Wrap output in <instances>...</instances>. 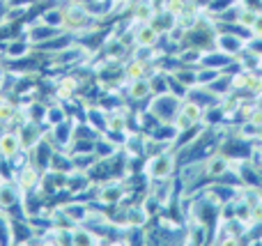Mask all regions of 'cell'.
<instances>
[{"label": "cell", "mask_w": 262, "mask_h": 246, "mask_svg": "<svg viewBox=\"0 0 262 246\" xmlns=\"http://www.w3.org/2000/svg\"><path fill=\"white\" fill-rule=\"evenodd\" d=\"M74 159V168H81V170H90L92 166L99 161V156L95 152H83V154H72Z\"/></svg>", "instance_id": "30"}, {"label": "cell", "mask_w": 262, "mask_h": 246, "mask_svg": "<svg viewBox=\"0 0 262 246\" xmlns=\"http://www.w3.org/2000/svg\"><path fill=\"white\" fill-rule=\"evenodd\" d=\"M18 110H21V106H18L16 101H12V97H3V95H0V124L12 127V122L16 120Z\"/></svg>", "instance_id": "22"}, {"label": "cell", "mask_w": 262, "mask_h": 246, "mask_svg": "<svg viewBox=\"0 0 262 246\" xmlns=\"http://www.w3.org/2000/svg\"><path fill=\"white\" fill-rule=\"evenodd\" d=\"M72 244L74 246H92V244H104L88 226H74L72 228Z\"/></svg>", "instance_id": "20"}, {"label": "cell", "mask_w": 262, "mask_h": 246, "mask_svg": "<svg viewBox=\"0 0 262 246\" xmlns=\"http://www.w3.org/2000/svg\"><path fill=\"white\" fill-rule=\"evenodd\" d=\"M21 200L23 191L18 189V184L14 180H3L0 182V210L9 214L14 207H21Z\"/></svg>", "instance_id": "8"}, {"label": "cell", "mask_w": 262, "mask_h": 246, "mask_svg": "<svg viewBox=\"0 0 262 246\" xmlns=\"http://www.w3.org/2000/svg\"><path fill=\"white\" fill-rule=\"evenodd\" d=\"M92 21H97L90 12H88L85 3L81 0H69L64 5V30L72 32V35H81V32L92 30Z\"/></svg>", "instance_id": "2"}, {"label": "cell", "mask_w": 262, "mask_h": 246, "mask_svg": "<svg viewBox=\"0 0 262 246\" xmlns=\"http://www.w3.org/2000/svg\"><path fill=\"white\" fill-rule=\"evenodd\" d=\"M69 118V110L64 108L62 101H51L49 104V110H46V127H55V124L64 122Z\"/></svg>", "instance_id": "25"}, {"label": "cell", "mask_w": 262, "mask_h": 246, "mask_svg": "<svg viewBox=\"0 0 262 246\" xmlns=\"http://www.w3.org/2000/svg\"><path fill=\"white\" fill-rule=\"evenodd\" d=\"M251 37H260V39H262V12H258L253 26H251Z\"/></svg>", "instance_id": "33"}, {"label": "cell", "mask_w": 262, "mask_h": 246, "mask_svg": "<svg viewBox=\"0 0 262 246\" xmlns=\"http://www.w3.org/2000/svg\"><path fill=\"white\" fill-rule=\"evenodd\" d=\"M230 168H232L230 156H226L221 150L212 152L209 156H205V175H207L209 182H216V180L223 177Z\"/></svg>", "instance_id": "7"}, {"label": "cell", "mask_w": 262, "mask_h": 246, "mask_svg": "<svg viewBox=\"0 0 262 246\" xmlns=\"http://www.w3.org/2000/svg\"><path fill=\"white\" fill-rule=\"evenodd\" d=\"M255 16H258V12H253V9H249V7H242V5H239V12H237V23H239L242 28H246V30H251V26H253Z\"/></svg>", "instance_id": "31"}, {"label": "cell", "mask_w": 262, "mask_h": 246, "mask_svg": "<svg viewBox=\"0 0 262 246\" xmlns=\"http://www.w3.org/2000/svg\"><path fill=\"white\" fill-rule=\"evenodd\" d=\"M152 26L157 28L161 35H168V32H172L180 23H177V16H172L170 12H166V9H161V12L154 16V21H152Z\"/></svg>", "instance_id": "27"}, {"label": "cell", "mask_w": 262, "mask_h": 246, "mask_svg": "<svg viewBox=\"0 0 262 246\" xmlns=\"http://www.w3.org/2000/svg\"><path fill=\"white\" fill-rule=\"evenodd\" d=\"M23 145H21V136H18V129H5L0 133V156H7L12 159L16 152H21Z\"/></svg>", "instance_id": "18"}, {"label": "cell", "mask_w": 262, "mask_h": 246, "mask_svg": "<svg viewBox=\"0 0 262 246\" xmlns=\"http://www.w3.org/2000/svg\"><path fill=\"white\" fill-rule=\"evenodd\" d=\"M161 32L152 23H134V46H159Z\"/></svg>", "instance_id": "14"}, {"label": "cell", "mask_w": 262, "mask_h": 246, "mask_svg": "<svg viewBox=\"0 0 262 246\" xmlns=\"http://www.w3.org/2000/svg\"><path fill=\"white\" fill-rule=\"evenodd\" d=\"M39 21L55 30H64V7H46L39 14Z\"/></svg>", "instance_id": "24"}, {"label": "cell", "mask_w": 262, "mask_h": 246, "mask_svg": "<svg viewBox=\"0 0 262 246\" xmlns=\"http://www.w3.org/2000/svg\"><path fill=\"white\" fill-rule=\"evenodd\" d=\"M182 99L172 92H166V95H152L147 99V110L159 120V122H172V118L180 110Z\"/></svg>", "instance_id": "3"}, {"label": "cell", "mask_w": 262, "mask_h": 246, "mask_svg": "<svg viewBox=\"0 0 262 246\" xmlns=\"http://www.w3.org/2000/svg\"><path fill=\"white\" fill-rule=\"evenodd\" d=\"M0 78H3V69H0Z\"/></svg>", "instance_id": "35"}, {"label": "cell", "mask_w": 262, "mask_h": 246, "mask_svg": "<svg viewBox=\"0 0 262 246\" xmlns=\"http://www.w3.org/2000/svg\"><path fill=\"white\" fill-rule=\"evenodd\" d=\"M159 64H154L152 67V62H145V60H140V58H127L122 62V78L124 81H134V78H143V76H149V74L157 69Z\"/></svg>", "instance_id": "12"}, {"label": "cell", "mask_w": 262, "mask_h": 246, "mask_svg": "<svg viewBox=\"0 0 262 246\" xmlns=\"http://www.w3.org/2000/svg\"><path fill=\"white\" fill-rule=\"evenodd\" d=\"M51 168L58 170V173H69V170H74V159L69 152L64 150H55L53 159H51Z\"/></svg>", "instance_id": "28"}, {"label": "cell", "mask_w": 262, "mask_h": 246, "mask_svg": "<svg viewBox=\"0 0 262 246\" xmlns=\"http://www.w3.org/2000/svg\"><path fill=\"white\" fill-rule=\"evenodd\" d=\"M41 175H44V170L39 168V166L35 164V161H28L26 166H21V168L16 170V175H14V182L18 184V189H21L23 193H32L39 189V182H41Z\"/></svg>", "instance_id": "5"}, {"label": "cell", "mask_w": 262, "mask_h": 246, "mask_svg": "<svg viewBox=\"0 0 262 246\" xmlns=\"http://www.w3.org/2000/svg\"><path fill=\"white\" fill-rule=\"evenodd\" d=\"M175 168H177V152L175 147H168V150L152 154L145 161L143 173L149 182H161V180H172Z\"/></svg>", "instance_id": "1"}, {"label": "cell", "mask_w": 262, "mask_h": 246, "mask_svg": "<svg viewBox=\"0 0 262 246\" xmlns=\"http://www.w3.org/2000/svg\"><path fill=\"white\" fill-rule=\"evenodd\" d=\"M78 90H81V78L76 74H62L58 78V83H55V99L58 101L74 99Z\"/></svg>", "instance_id": "13"}, {"label": "cell", "mask_w": 262, "mask_h": 246, "mask_svg": "<svg viewBox=\"0 0 262 246\" xmlns=\"http://www.w3.org/2000/svg\"><path fill=\"white\" fill-rule=\"evenodd\" d=\"M235 62V58L232 55H228V53H223L221 49H209V51H205L203 53V60H200V64L203 67H212V69H219V72H226L230 64Z\"/></svg>", "instance_id": "17"}, {"label": "cell", "mask_w": 262, "mask_h": 246, "mask_svg": "<svg viewBox=\"0 0 262 246\" xmlns=\"http://www.w3.org/2000/svg\"><path fill=\"white\" fill-rule=\"evenodd\" d=\"M177 136H180V131L175 129V124H172V122H157L147 131L149 141L161 143V145H172V143L177 141Z\"/></svg>", "instance_id": "16"}, {"label": "cell", "mask_w": 262, "mask_h": 246, "mask_svg": "<svg viewBox=\"0 0 262 246\" xmlns=\"http://www.w3.org/2000/svg\"><path fill=\"white\" fill-rule=\"evenodd\" d=\"M180 113H184L193 124H203L205 108H203L200 104H195L193 99H189V97H184V99H182V104H180Z\"/></svg>", "instance_id": "26"}, {"label": "cell", "mask_w": 262, "mask_h": 246, "mask_svg": "<svg viewBox=\"0 0 262 246\" xmlns=\"http://www.w3.org/2000/svg\"><path fill=\"white\" fill-rule=\"evenodd\" d=\"M147 214H145V210H143V205H127L124 207V212H122V223L124 226H140L143 228L145 223H147Z\"/></svg>", "instance_id": "23"}, {"label": "cell", "mask_w": 262, "mask_h": 246, "mask_svg": "<svg viewBox=\"0 0 262 246\" xmlns=\"http://www.w3.org/2000/svg\"><path fill=\"white\" fill-rule=\"evenodd\" d=\"M49 138L53 141V145L58 150L69 152V145L74 141V118H67L64 122L55 124V127H49Z\"/></svg>", "instance_id": "9"}, {"label": "cell", "mask_w": 262, "mask_h": 246, "mask_svg": "<svg viewBox=\"0 0 262 246\" xmlns=\"http://www.w3.org/2000/svg\"><path fill=\"white\" fill-rule=\"evenodd\" d=\"M251 37L237 35V32H228V30H219L216 32V49H221L223 53L232 55V58H239L246 51V44H249Z\"/></svg>", "instance_id": "6"}, {"label": "cell", "mask_w": 262, "mask_h": 246, "mask_svg": "<svg viewBox=\"0 0 262 246\" xmlns=\"http://www.w3.org/2000/svg\"><path fill=\"white\" fill-rule=\"evenodd\" d=\"M55 150H58V147L53 145V141H51L49 133H46L44 141H41L39 145L35 147V150H30V159L35 161V164L39 166L41 170H49V168H51V159H53Z\"/></svg>", "instance_id": "15"}, {"label": "cell", "mask_w": 262, "mask_h": 246, "mask_svg": "<svg viewBox=\"0 0 262 246\" xmlns=\"http://www.w3.org/2000/svg\"><path fill=\"white\" fill-rule=\"evenodd\" d=\"M157 14L154 0H129V18L134 23H152Z\"/></svg>", "instance_id": "11"}, {"label": "cell", "mask_w": 262, "mask_h": 246, "mask_svg": "<svg viewBox=\"0 0 262 246\" xmlns=\"http://www.w3.org/2000/svg\"><path fill=\"white\" fill-rule=\"evenodd\" d=\"M46 127L44 124H37V122H30L28 120L23 127H18V136H21V145H23V150H35L37 145H39L41 141H44V136H46Z\"/></svg>", "instance_id": "10"}, {"label": "cell", "mask_w": 262, "mask_h": 246, "mask_svg": "<svg viewBox=\"0 0 262 246\" xmlns=\"http://www.w3.org/2000/svg\"><path fill=\"white\" fill-rule=\"evenodd\" d=\"M0 182H3V180H0Z\"/></svg>", "instance_id": "36"}, {"label": "cell", "mask_w": 262, "mask_h": 246, "mask_svg": "<svg viewBox=\"0 0 262 246\" xmlns=\"http://www.w3.org/2000/svg\"><path fill=\"white\" fill-rule=\"evenodd\" d=\"M127 180H106V182L97 184V205H108L118 207L120 203L127 198Z\"/></svg>", "instance_id": "4"}, {"label": "cell", "mask_w": 262, "mask_h": 246, "mask_svg": "<svg viewBox=\"0 0 262 246\" xmlns=\"http://www.w3.org/2000/svg\"><path fill=\"white\" fill-rule=\"evenodd\" d=\"M127 97L131 101H140V104H147V99L152 97V87H149V78H134L127 81Z\"/></svg>", "instance_id": "19"}, {"label": "cell", "mask_w": 262, "mask_h": 246, "mask_svg": "<svg viewBox=\"0 0 262 246\" xmlns=\"http://www.w3.org/2000/svg\"><path fill=\"white\" fill-rule=\"evenodd\" d=\"M140 205H143V210H145V214H147V219H149V221H152L154 216H159V214H161V207H163L161 203H159V198L154 196L152 191H149L147 196H145V200L140 203Z\"/></svg>", "instance_id": "29"}, {"label": "cell", "mask_w": 262, "mask_h": 246, "mask_svg": "<svg viewBox=\"0 0 262 246\" xmlns=\"http://www.w3.org/2000/svg\"><path fill=\"white\" fill-rule=\"evenodd\" d=\"M242 7H249L253 12H262V0H237Z\"/></svg>", "instance_id": "34"}, {"label": "cell", "mask_w": 262, "mask_h": 246, "mask_svg": "<svg viewBox=\"0 0 262 246\" xmlns=\"http://www.w3.org/2000/svg\"><path fill=\"white\" fill-rule=\"evenodd\" d=\"M186 5H189V0H166V3H163V9H166V12H170L172 16L180 18L182 14L186 12Z\"/></svg>", "instance_id": "32"}, {"label": "cell", "mask_w": 262, "mask_h": 246, "mask_svg": "<svg viewBox=\"0 0 262 246\" xmlns=\"http://www.w3.org/2000/svg\"><path fill=\"white\" fill-rule=\"evenodd\" d=\"M120 152H122V147L118 145V143H113L108 136H104L101 133L99 138H97L95 143V154L99 156V159H113V156H118Z\"/></svg>", "instance_id": "21"}]
</instances>
